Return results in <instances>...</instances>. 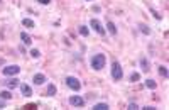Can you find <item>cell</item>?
<instances>
[{"mask_svg": "<svg viewBox=\"0 0 169 110\" xmlns=\"http://www.w3.org/2000/svg\"><path fill=\"white\" fill-rule=\"evenodd\" d=\"M107 65V58L103 53H98V54L91 56V59H90V66H91L95 71H102L103 68H105Z\"/></svg>", "mask_w": 169, "mask_h": 110, "instance_id": "obj_1", "label": "cell"}, {"mask_svg": "<svg viewBox=\"0 0 169 110\" xmlns=\"http://www.w3.org/2000/svg\"><path fill=\"white\" fill-rule=\"evenodd\" d=\"M110 74H112L113 81H120L124 78V70H122L120 63L118 61H112V68H110Z\"/></svg>", "mask_w": 169, "mask_h": 110, "instance_id": "obj_2", "label": "cell"}, {"mask_svg": "<svg viewBox=\"0 0 169 110\" xmlns=\"http://www.w3.org/2000/svg\"><path fill=\"white\" fill-rule=\"evenodd\" d=\"M19 73H20V66H17V65H7L2 68L3 76H17Z\"/></svg>", "mask_w": 169, "mask_h": 110, "instance_id": "obj_3", "label": "cell"}, {"mask_svg": "<svg viewBox=\"0 0 169 110\" xmlns=\"http://www.w3.org/2000/svg\"><path fill=\"white\" fill-rule=\"evenodd\" d=\"M64 83H66V87H68V88H71L73 91H78V90L81 88V81L78 80L76 76H66Z\"/></svg>", "mask_w": 169, "mask_h": 110, "instance_id": "obj_4", "label": "cell"}, {"mask_svg": "<svg viewBox=\"0 0 169 110\" xmlns=\"http://www.w3.org/2000/svg\"><path fill=\"white\" fill-rule=\"evenodd\" d=\"M90 27H91V29L95 31V32H98L100 36H105V34H107L105 27L102 26V22H100L98 19H91V20H90Z\"/></svg>", "mask_w": 169, "mask_h": 110, "instance_id": "obj_5", "label": "cell"}, {"mask_svg": "<svg viewBox=\"0 0 169 110\" xmlns=\"http://www.w3.org/2000/svg\"><path fill=\"white\" fill-rule=\"evenodd\" d=\"M2 83L5 85V87L9 88V90H14V88L20 87V81H19V78H17V76H9L7 80H3Z\"/></svg>", "mask_w": 169, "mask_h": 110, "instance_id": "obj_6", "label": "cell"}, {"mask_svg": "<svg viewBox=\"0 0 169 110\" xmlns=\"http://www.w3.org/2000/svg\"><path fill=\"white\" fill-rule=\"evenodd\" d=\"M70 105H73V107H85V98L81 97V95H71L70 97Z\"/></svg>", "mask_w": 169, "mask_h": 110, "instance_id": "obj_7", "label": "cell"}, {"mask_svg": "<svg viewBox=\"0 0 169 110\" xmlns=\"http://www.w3.org/2000/svg\"><path fill=\"white\" fill-rule=\"evenodd\" d=\"M46 81H48V78H46L44 73H36L34 78H32V83H34V85H39V87H41V85H44Z\"/></svg>", "mask_w": 169, "mask_h": 110, "instance_id": "obj_8", "label": "cell"}, {"mask_svg": "<svg viewBox=\"0 0 169 110\" xmlns=\"http://www.w3.org/2000/svg\"><path fill=\"white\" fill-rule=\"evenodd\" d=\"M20 93H22L24 97L29 98V97H32V88L29 87L27 83H22V85H20Z\"/></svg>", "mask_w": 169, "mask_h": 110, "instance_id": "obj_9", "label": "cell"}, {"mask_svg": "<svg viewBox=\"0 0 169 110\" xmlns=\"http://www.w3.org/2000/svg\"><path fill=\"white\" fill-rule=\"evenodd\" d=\"M141 70H142V73H149V59L146 58V56H142L141 58Z\"/></svg>", "mask_w": 169, "mask_h": 110, "instance_id": "obj_10", "label": "cell"}, {"mask_svg": "<svg viewBox=\"0 0 169 110\" xmlns=\"http://www.w3.org/2000/svg\"><path fill=\"white\" fill-rule=\"evenodd\" d=\"M20 41H22L26 46H31L32 44V37L29 36L27 32H20Z\"/></svg>", "mask_w": 169, "mask_h": 110, "instance_id": "obj_11", "label": "cell"}, {"mask_svg": "<svg viewBox=\"0 0 169 110\" xmlns=\"http://www.w3.org/2000/svg\"><path fill=\"white\" fill-rule=\"evenodd\" d=\"M22 26L27 27V29H34L36 27V22L32 19H29V17H26V19H22Z\"/></svg>", "mask_w": 169, "mask_h": 110, "instance_id": "obj_12", "label": "cell"}, {"mask_svg": "<svg viewBox=\"0 0 169 110\" xmlns=\"http://www.w3.org/2000/svg\"><path fill=\"white\" fill-rule=\"evenodd\" d=\"M56 91H57V88H56V85H54V83L48 85V90H46V95H48V97H54Z\"/></svg>", "mask_w": 169, "mask_h": 110, "instance_id": "obj_13", "label": "cell"}, {"mask_svg": "<svg viewBox=\"0 0 169 110\" xmlns=\"http://www.w3.org/2000/svg\"><path fill=\"white\" fill-rule=\"evenodd\" d=\"M105 31H108V32L112 34V36H117V27H115V24H113V22H110V20L107 22V29H105Z\"/></svg>", "mask_w": 169, "mask_h": 110, "instance_id": "obj_14", "label": "cell"}, {"mask_svg": "<svg viewBox=\"0 0 169 110\" xmlns=\"http://www.w3.org/2000/svg\"><path fill=\"white\" fill-rule=\"evenodd\" d=\"M137 27H139V31H141L142 34H146V36H149V34H150V29H149V26H147V24L141 22V24H139Z\"/></svg>", "mask_w": 169, "mask_h": 110, "instance_id": "obj_15", "label": "cell"}, {"mask_svg": "<svg viewBox=\"0 0 169 110\" xmlns=\"http://www.w3.org/2000/svg\"><path fill=\"white\" fill-rule=\"evenodd\" d=\"M78 32H80L83 37H88L90 36V29L86 26H80V27H78Z\"/></svg>", "mask_w": 169, "mask_h": 110, "instance_id": "obj_16", "label": "cell"}, {"mask_svg": "<svg viewBox=\"0 0 169 110\" xmlns=\"http://www.w3.org/2000/svg\"><path fill=\"white\" fill-rule=\"evenodd\" d=\"M146 87L149 88V90H156V88H157V83H156L154 80H150V78H147V80H146Z\"/></svg>", "mask_w": 169, "mask_h": 110, "instance_id": "obj_17", "label": "cell"}, {"mask_svg": "<svg viewBox=\"0 0 169 110\" xmlns=\"http://www.w3.org/2000/svg\"><path fill=\"white\" fill-rule=\"evenodd\" d=\"M93 108H95V110H108V104H105V102H100V104H95V105H93Z\"/></svg>", "mask_w": 169, "mask_h": 110, "instance_id": "obj_18", "label": "cell"}, {"mask_svg": "<svg viewBox=\"0 0 169 110\" xmlns=\"http://www.w3.org/2000/svg\"><path fill=\"white\" fill-rule=\"evenodd\" d=\"M157 71H159V74L163 78H167L169 76V71H167V66H159V70H157Z\"/></svg>", "mask_w": 169, "mask_h": 110, "instance_id": "obj_19", "label": "cell"}, {"mask_svg": "<svg viewBox=\"0 0 169 110\" xmlns=\"http://www.w3.org/2000/svg\"><path fill=\"white\" fill-rule=\"evenodd\" d=\"M0 98H3V100H10V98H12V93H10L9 90H3V91H0Z\"/></svg>", "mask_w": 169, "mask_h": 110, "instance_id": "obj_20", "label": "cell"}, {"mask_svg": "<svg viewBox=\"0 0 169 110\" xmlns=\"http://www.w3.org/2000/svg\"><path fill=\"white\" fill-rule=\"evenodd\" d=\"M129 80H130V81H132V83H137V81H139V80H141V73H137V71H134V73H132V74H130V78H129Z\"/></svg>", "mask_w": 169, "mask_h": 110, "instance_id": "obj_21", "label": "cell"}, {"mask_svg": "<svg viewBox=\"0 0 169 110\" xmlns=\"http://www.w3.org/2000/svg\"><path fill=\"white\" fill-rule=\"evenodd\" d=\"M31 56H32V58H34V59H37L39 56H41V53H39V49H31Z\"/></svg>", "mask_w": 169, "mask_h": 110, "instance_id": "obj_22", "label": "cell"}, {"mask_svg": "<svg viewBox=\"0 0 169 110\" xmlns=\"http://www.w3.org/2000/svg\"><path fill=\"white\" fill-rule=\"evenodd\" d=\"M150 14H152V15H154V17H156V19H157V20H159V19H163V15H161V14H159V12H157V10H154V9H150Z\"/></svg>", "mask_w": 169, "mask_h": 110, "instance_id": "obj_23", "label": "cell"}, {"mask_svg": "<svg viewBox=\"0 0 169 110\" xmlns=\"http://www.w3.org/2000/svg\"><path fill=\"white\" fill-rule=\"evenodd\" d=\"M135 108H139L137 104H135V102H130V104H129V110H135Z\"/></svg>", "mask_w": 169, "mask_h": 110, "instance_id": "obj_24", "label": "cell"}, {"mask_svg": "<svg viewBox=\"0 0 169 110\" xmlns=\"http://www.w3.org/2000/svg\"><path fill=\"white\" fill-rule=\"evenodd\" d=\"M39 3H42V5H48V3H51V0H37Z\"/></svg>", "mask_w": 169, "mask_h": 110, "instance_id": "obj_25", "label": "cell"}, {"mask_svg": "<svg viewBox=\"0 0 169 110\" xmlns=\"http://www.w3.org/2000/svg\"><path fill=\"white\" fill-rule=\"evenodd\" d=\"M5 100H3V98H0V108H5Z\"/></svg>", "mask_w": 169, "mask_h": 110, "instance_id": "obj_26", "label": "cell"}, {"mask_svg": "<svg viewBox=\"0 0 169 110\" xmlns=\"http://www.w3.org/2000/svg\"><path fill=\"white\" fill-rule=\"evenodd\" d=\"M36 107H37V105H36V104H29V105H26V107H24V108H36Z\"/></svg>", "mask_w": 169, "mask_h": 110, "instance_id": "obj_27", "label": "cell"}, {"mask_svg": "<svg viewBox=\"0 0 169 110\" xmlns=\"http://www.w3.org/2000/svg\"><path fill=\"white\" fill-rule=\"evenodd\" d=\"M100 10H102V9H100L98 5H93V12H100Z\"/></svg>", "mask_w": 169, "mask_h": 110, "instance_id": "obj_28", "label": "cell"}, {"mask_svg": "<svg viewBox=\"0 0 169 110\" xmlns=\"http://www.w3.org/2000/svg\"><path fill=\"white\" fill-rule=\"evenodd\" d=\"M142 110H157L156 107H149V105H147V107H144Z\"/></svg>", "mask_w": 169, "mask_h": 110, "instance_id": "obj_29", "label": "cell"}, {"mask_svg": "<svg viewBox=\"0 0 169 110\" xmlns=\"http://www.w3.org/2000/svg\"><path fill=\"white\" fill-rule=\"evenodd\" d=\"M0 2H2V0H0Z\"/></svg>", "mask_w": 169, "mask_h": 110, "instance_id": "obj_30", "label": "cell"}]
</instances>
